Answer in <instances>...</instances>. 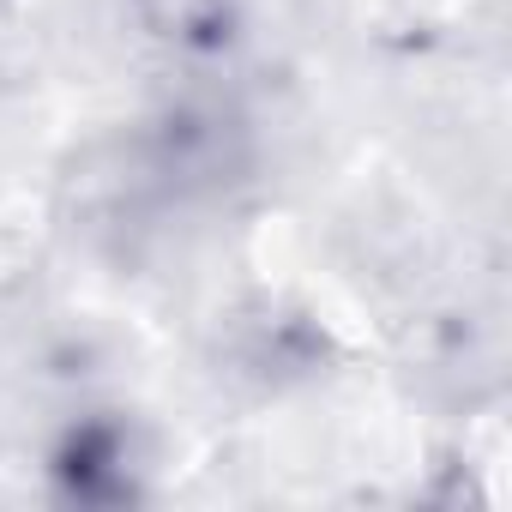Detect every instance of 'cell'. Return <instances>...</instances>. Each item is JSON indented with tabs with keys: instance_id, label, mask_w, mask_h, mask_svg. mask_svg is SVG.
Segmentation results:
<instances>
[{
	"instance_id": "obj_2",
	"label": "cell",
	"mask_w": 512,
	"mask_h": 512,
	"mask_svg": "<svg viewBox=\"0 0 512 512\" xmlns=\"http://www.w3.org/2000/svg\"><path fill=\"white\" fill-rule=\"evenodd\" d=\"M49 476H55V488H61L67 500H79V506H127V500H139L145 464H139V434H133V422L115 416V410L79 416V422L55 440Z\"/></svg>"
},
{
	"instance_id": "obj_1",
	"label": "cell",
	"mask_w": 512,
	"mask_h": 512,
	"mask_svg": "<svg viewBox=\"0 0 512 512\" xmlns=\"http://www.w3.org/2000/svg\"><path fill=\"white\" fill-rule=\"evenodd\" d=\"M133 157L145 181L157 187V199H193V193H217L241 181L253 145H247L241 115L217 103H175L169 115H157L145 139H133Z\"/></svg>"
},
{
	"instance_id": "obj_4",
	"label": "cell",
	"mask_w": 512,
	"mask_h": 512,
	"mask_svg": "<svg viewBox=\"0 0 512 512\" xmlns=\"http://www.w3.org/2000/svg\"><path fill=\"white\" fill-rule=\"evenodd\" d=\"M139 31L187 61H223L241 43V7L235 0H127Z\"/></svg>"
},
{
	"instance_id": "obj_3",
	"label": "cell",
	"mask_w": 512,
	"mask_h": 512,
	"mask_svg": "<svg viewBox=\"0 0 512 512\" xmlns=\"http://www.w3.org/2000/svg\"><path fill=\"white\" fill-rule=\"evenodd\" d=\"M229 362H235V374H253L260 386H284V380H302V374H314L326 362V338H320V326L308 314L260 302L253 314L235 320Z\"/></svg>"
}]
</instances>
